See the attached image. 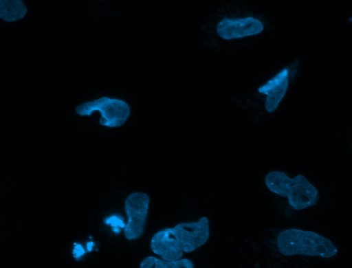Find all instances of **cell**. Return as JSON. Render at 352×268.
<instances>
[{"label":"cell","instance_id":"cell-7","mask_svg":"<svg viewBox=\"0 0 352 268\" xmlns=\"http://www.w3.org/2000/svg\"><path fill=\"white\" fill-rule=\"evenodd\" d=\"M289 71L285 68L258 88V91L267 96L265 109L269 113L275 111L284 98L289 86Z\"/></svg>","mask_w":352,"mask_h":268},{"label":"cell","instance_id":"cell-6","mask_svg":"<svg viewBox=\"0 0 352 268\" xmlns=\"http://www.w3.org/2000/svg\"><path fill=\"white\" fill-rule=\"evenodd\" d=\"M263 30V25L261 21L254 17L236 20L225 19L217 25L219 36L226 40L255 35Z\"/></svg>","mask_w":352,"mask_h":268},{"label":"cell","instance_id":"cell-5","mask_svg":"<svg viewBox=\"0 0 352 268\" xmlns=\"http://www.w3.org/2000/svg\"><path fill=\"white\" fill-rule=\"evenodd\" d=\"M170 232L184 253H191L203 246L210 236V224L207 216L197 221L179 223Z\"/></svg>","mask_w":352,"mask_h":268},{"label":"cell","instance_id":"cell-2","mask_svg":"<svg viewBox=\"0 0 352 268\" xmlns=\"http://www.w3.org/2000/svg\"><path fill=\"white\" fill-rule=\"evenodd\" d=\"M264 181L271 192L287 198L295 210L314 206L319 199L318 189L303 175L291 178L283 171L273 170L265 175Z\"/></svg>","mask_w":352,"mask_h":268},{"label":"cell","instance_id":"cell-4","mask_svg":"<svg viewBox=\"0 0 352 268\" xmlns=\"http://www.w3.org/2000/svg\"><path fill=\"white\" fill-rule=\"evenodd\" d=\"M150 198L142 192H135L127 196L124 211L128 217L124 228L126 239L135 240L144 234L148 213Z\"/></svg>","mask_w":352,"mask_h":268},{"label":"cell","instance_id":"cell-11","mask_svg":"<svg viewBox=\"0 0 352 268\" xmlns=\"http://www.w3.org/2000/svg\"><path fill=\"white\" fill-rule=\"evenodd\" d=\"M107 225H110L114 233H120L122 228H124L126 224L124 223L123 218L118 214H113L104 219Z\"/></svg>","mask_w":352,"mask_h":268},{"label":"cell","instance_id":"cell-1","mask_svg":"<svg viewBox=\"0 0 352 268\" xmlns=\"http://www.w3.org/2000/svg\"><path fill=\"white\" fill-rule=\"evenodd\" d=\"M276 246L285 256L304 255L329 258L338 252L330 239L312 231L296 228L280 231L276 237Z\"/></svg>","mask_w":352,"mask_h":268},{"label":"cell","instance_id":"cell-3","mask_svg":"<svg viewBox=\"0 0 352 268\" xmlns=\"http://www.w3.org/2000/svg\"><path fill=\"white\" fill-rule=\"evenodd\" d=\"M75 111L80 116H89L95 111L100 112V124L109 128L122 126L130 115V107L125 101L105 96L80 104Z\"/></svg>","mask_w":352,"mask_h":268},{"label":"cell","instance_id":"cell-13","mask_svg":"<svg viewBox=\"0 0 352 268\" xmlns=\"http://www.w3.org/2000/svg\"><path fill=\"white\" fill-rule=\"evenodd\" d=\"M93 245L94 244H93L92 242H89V243H87V249H88V251H91Z\"/></svg>","mask_w":352,"mask_h":268},{"label":"cell","instance_id":"cell-10","mask_svg":"<svg viewBox=\"0 0 352 268\" xmlns=\"http://www.w3.org/2000/svg\"><path fill=\"white\" fill-rule=\"evenodd\" d=\"M140 268H193V262L188 258L167 260L155 256H147L140 263Z\"/></svg>","mask_w":352,"mask_h":268},{"label":"cell","instance_id":"cell-9","mask_svg":"<svg viewBox=\"0 0 352 268\" xmlns=\"http://www.w3.org/2000/svg\"><path fill=\"white\" fill-rule=\"evenodd\" d=\"M28 12L23 0H0V18L7 22L23 19Z\"/></svg>","mask_w":352,"mask_h":268},{"label":"cell","instance_id":"cell-12","mask_svg":"<svg viewBox=\"0 0 352 268\" xmlns=\"http://www.w3.org/2000/svg\"><path fill=\"white\" fill-rule=\"evenodd\" d=\"M75 247L73 249V256L76 259L80 258L85 254V250L80 244L74 243Z\"/></svg>","mask_w":352,"mask_h":268},{"label":"cell","instance_id":"cell-8","mask_svg":"<svg viewBox=\"0 0 352 268\" xmlns=\"http://www.w3.org/2000/svg\"><path fill=\"white\" fill-rule=\"evenodd\" d=\"M150 247L154 254L167 260L180 259L184 253L171 233L170 227L155 233L151 239Z\"/></svg>","mask_w":352,"mask_h":268}]
</instances>
